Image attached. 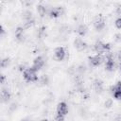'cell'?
Segmentation results:
<instances>
[{"label":"cell","mask_w":121,"mask_h":121,"mask_svg":"<svg viewBox=\"0 0 121 121\" xmlns=\"http://www.w3.org/2000/svg\"><path fill=\"white\" fill-rule=\"evenodd\" d=\"M23 76L24 78L27 81V82H35L38 80V76H37V72L35 70H33L31 67L26 68L24 72H23Z\"/></svg>","instance_id":"cell-1"},{"label":"cell","mask_w":121,"mask_h":121,"mask_svg":"<svg viewBox=\"0 0 121 121\" xmlns=\"http://www.w3.org/2000/svg\"><path fill=\"white\" fill-rule=\"evenodd\" d=\"M74 46H75L76 49H77L78 51H79V52L84 51V50L88 47L87 43H86L81 38H76V39L74 40Z\"/></svg>","instance_id":"cell-2"},{"label":"cell","mask_w":121,"mask_h":121,"mask_svg":"<svg viewBox=\"0 0 121 121\" xmlns=\"http://www.w3.org/2000/svg\"><path fill=\"white\" fill-rule=\"evenodd\" d=\"M43 65H44V59H43L42 56H38V57H36V58L34 59L33 64H32L31 68L37 72V71L40 70Z\"/></svg>","instance_id":"cell-3"},{"label":"cell","mask_w":121,"mask_h":121,"mask_svg":"<svg viewBox=\"0 0 121 121\" xmlns=\"http://www.w3.org/2000/svg\"><path fill=\"white\" fill-rule=\"evenodd\" d=\"M103 61H104V57L102 55H95L93 57H89V62L94 67L100 65Z\"/></svg>","instance_id":"cell-4"},{"label":"cell","mask_w":121,"mask_h":121,"mask_svg":"<svg viewBox=\"0 0 121 121\" xmlns=\"http://www.w3.org/2000/svg\"><path fill=\"white\" fill-rule=\"evenodd\" d=\"M94 26H95V28L97 31H100V30H102L104 28V26H105V21H104V19H103V17L101 15L96 16V18L94 21Z\"/></svg>","instance_id":"cell-5"},{"label":"cell","mask_w":121,"mask_h":121,"mask_svg":"<svg viewBox=\"0 0 121 121\" xmlns=\"http://www.w3.org/2000/svg\"><path fill=\"white\" fill-rule=\"evenodd\" d=\"M65 49L62 46H58L54 50V57L57 60H62L65 57Z\"/></svg>","instance_id":"cell-6"},{"label":"cell","mask_w":121,"mask_h":121,"mask_svg":"<svg viewBox=\"0 0 121 121\" xmlns=\"http://www.w3.org/2000/svg\"><path fill=\"white\" fill-rule=\"evenodd\" d=\"M68 112V107H67V104L63 101L60 102L57 106V113H60V114H62V115H66Z\"/></svg>","instance_id":"cell-7"},{"label":"cell","mask_w":121,"mask_h":121,"mask_svg":"<svg viewBox=\"0 0 121 121\" xmlns=\"http://www.w3.org/2000/svg\"><path fill=\"white\" fill-rule=\"evenodd\" d=\"M94 50L97 53V55H102V54L106 53V51L104 49V43L101 41L95 42V43L94 44Z\"/></svg>","instance_id":"cell-8"},{"label":"cell","mask_w":121,"mask_h":121,"mask_svg":"<svg viewBox=\"0 0 121 121\" xmlns=\"http://www.w3.org/2000/svg\"><path fill=\"white\" fill-rule=\"evenodd\" d=\"M48 13H49L50 17H52V18H57V17H59V16L62 13V8H61V7L53 8V9H51L49 10Z\"/></svg>","instance_id":"cell-9"},{"label":"cell","mask_w":121,"mask_h":121,"mask_svg":"<svg viewBox=\"0 0 121 121\" xmlns=\"http://www.w3.org/2000/svg\"><path fill=\"white\" fill-rule=\"evenodd\" d=\"M9 98H10V94H9V90L3 87L2 90H1V100H2V102H8L9 100Z\"/></svg>","instance_id":"cell-10"},{"label":"cell","mask_w":121,"mask_h":121,"mask_svg":"<svg viewBox=\"0 0 121 121\" xmlns=\"http://www.w3.org/2000/svg\"><path fill=\"white\" fill-rule=\"evenodd\" d=\"M93 86H94V88H95V90L96 92H99V93H100V92L103 90V82H102V80L99 79V78H95V79L94 80Z\"/></svg>","instance_id":"cell-11"},{"label":"cell","mask_w":121,"mask_h":121,"mask_svg":"<svg viewBox=\"0 0 121 121\" xmlns=\"http://www.w3.org/2000/svg\"><path fill=\"white\" fill-rule=\"evenodd\" d=\"M88 31V28L85 25H79L77 28V33L79 35V36H85L86 33Z\"/></svg>","instance_id":"cell-12"},{"label":"cell","mask_w":121,"mask_h":121,"mask_svg":"<svg viewBox=\"0 0 121 121\" xmlns=\"http://www.w3.org/2000/svg\"><path fill=\"white\" fill-rule=\"evenodd\" d=\"M37 12L39 13V15H40L41 17H43V16L46 14L47 10H46V8H45L44 6H43V5H38V6H37Z\"/></svg>","instance_id":"cell-13"},{"label":"cell","mask_w":121,"mask_h":121,"mask_svg":"<svg viewBox=\"0 0 121 121\" xmlns=\"http://www.w3.org/2000/svg\"><path fill=\"white\" fill-rule=\"evenodd\" d=\"M23 18H24V20H26V21L32 20V13H31V11H29V10L24 11V12H23Z\"/></svg>","instance_id":"cell-14"},{"label":"cell","mask_w":121,"mask_h":121,"mask_svg":"<svg viewBox=\"0 0 121 121\" xmlns=\"http://www.w3.org/2000/svg\"><path fill=\"white\" fill-rule=\"evenodd\" d=\"M39 81H40V83H42L43 85H46V84H48V82H49V78H48V77H47L46 75H43V76L39 78Z\"/></svg>","instance_id":"cell-15"},{"label":"cell","mask_w":121,"mask_h":121,"mask_svg":"<svg viewBox=\"0 0 121 121\" xmlns=\"http://www.w3.org/2000/svg\"><path fill=\"white\" fill-rule=\"evenodd\" d=\"M33 25H34V20L32 19V20H29V21H26V22L24 23L23 27H24L25 29H27V28H30Z\"/></svg>","instance_id":"cell-16"},{"label":"cell","mask_w":121,"mask_h":121,"mask_svg":"<svg viewBox=\"0 0 121 121\" xmlns=\"http://www.w3.org/2000/svg\"><path fill=\"white\" fill-rule=\"evenodd\" d=\"M9 62H10V60H9V58H5V59H3V60H1V67H2V68H6V67H8V65L9 64Z\"/></svg>","instance_id":"cell-17"},{"label":"cell","mask_w":121,"mask_h":121,"mask_svg":"<svg viewBox=\"0 0 121 121\" xmlns=\"http://www.w3.org/2000/svg\"><path fill=\"white\" fill-rule=\"evenodd\" d=\"M117 90V91H121V81H118L114 86H112L111 88V91H112V94H113V92Z\"/></svg>","instance_id":"cell-18"},{"label":"cell","mask_w":121,"mask_h":121,"mask_svg":"<svg viewBox=\"0 0 121 121\" xmlns=\"http://www.w3.org/2000/svg\"><path fill=\"white\" fill-rule=\"evenodd\" d=\"M112 98H108V99H106L105 100V102H104V106L106 107V108H111L112 106Z\"/></svg>","instance_id":"cell-19"},{"label":"cell","mask_w":121,"mask_h":121,"mask_svg":"<svg viewBox=\"0 0 121 121\" xmlns=\"http://www.w3.org/2000/svg\"><path fill=\"white\" fill-rule=\"evenodd\" d=\"M68 29H69V27H68L67 26L63 25V26H60V33H62V34H66V33H68V31H69Z\"/></svg>","instance_id":"cell-20"},{"label":"cell","mask_w":121,"mask_h":121,"mask_svg":"<svg viewBox=\"0 0 121 121\" xmlns=\"http://www.w3.org/2000/svg\"><path fill=\"white\" fill-rule=\"evenodd\" d=\"M113 59H114V61L115 60H120L121 61V51H118L116 53L113 54Z\"/></svg>","instance_id":"cell-21"},{"label":"cell","mask_w":121,"mask_h":121,"mask_svg":"<svg viewBox=\"0 0 121 121\" xmlns=\"http://www.w3.org/2000/svg\"><path fill=\"white\" fill-rule=\"evenodd\" d=\"M112 95H113V97L116 98V99H121V91H117V90H115V91L113 92Z\"/></svg>","instance_id":"cell-22"},{"label":"cell","mask_w":121,"mask_h":121,"mask_svg":"<svg viewBox=\"0 0 121 121\" xmlns=\"http://www.w3.org/2000/svg\"><path fill=\"white\" fill-rule=\"evenodd\" d=\"M55 120L56 121H64V115L60 114V113H57L55 115Z\"/></svg>","instance_id":"cell-23"},{"label":"cell","mask_w":121,"mask_h":121,"mask_svg":"<svg viewBox=\"0 0 121 121\" xmlns=\"http://www.w3.org/2000/svg\"><path fill=\"white\" fill-rule=\"evenodd\" d=\"M114 25H115V26H116L118 29H121V17H118V18L115 20Z\"/></svg>","instance_id":"cell-24"},{"label":"cell","mask_w":121,"mask_h":121,"mask_svg":"<svg viewBox=\"0 0 121 121\" xmlns=\"http://www.w3.org/2000/svg\"><path fill=\"white\" fill-rule=\"evenodd\" d=\"M114 41L117 42V43H120V42H121V33L115 34V36H114Z\"/></svg>","instance_id":"cell-25"},{"label":"cell","mask_w":121,"mask_h":121,"mask_svg":"<svg viewBox=\"0 0 121 121\" xmlns=\"http://www.w3.org/2000/svg\"><path fill=\"white\" fill-rule=\"evenodd\" d=\"M77 70H78V73L82 74V73H84V72H85V70H86V69H85V66L80 65V66H78V69H77Z\"/></svg>","instance_id":"cell-26"},{"label":"cell","mask_w":121,"mask_h":121,"mask_svg":"<svg viewBox=\"0 0 121 121\" xmlns=\"http://www.w3.org/2000/svg\"><path fill=\"white\" fill-rule=\"evenodd\" d=\"M16 108H17L16 103H12V104L9 106V110H10V111H12V112H13V111H15V110H16Z\"/></svg>","instance_id":"cell-27"},{"label":"cell","mask_w":121,"mask_h":121,"mask_svg":"<svg viewBox=\"0 0 121 121\" xmlns=\"http://www.w3.org/2000/svg\"><path fill=\"white\" fill-rule=\"evenodd\" d=\"M116 12H117L119 15H121V5L116 9Z\"/></svg>","instance_id":"cell-28"},{"label":"cell","mask_w":121,"mask_h":121,"mask_svg":"<svg viewBox=\"0 0 121 121\" xmlns=\"http://www.w3.org/2000/svg\"><path fill=\"white\" fill-rule=\"evenodd\" d=\"M4 81H5V76L2 75L1 76V83H4Z\"/></svg>","instance_id":"cell-29"},{"label":"cell","mask_w":121,"mask_h":121,"mask_svg":"<svg viewBox=\"0 0 121 121\" xmlns=\"http://www.w3.org/2000/svg\"><path fill=\"white\" fill-rule=\"evenodd\" d=\"M5 34V30H4V28H3V26H1V35L3 36Z\"/></svg>","instance_id":"cell-30"},{"label":"cell","mask_w":121,"mask_h":121,"mask_svg":"<svg viewBox=\"0 0 121 121\" xmlns=\"http://www.w3.org/2000/svg\"><path fill=\"white\" fill-rule=\"evenodd\" d=\"M21 121H31V120H29V119H22Z\"/></svg>","instance_id":"cell-31"},{"label":"cell","mask_w":121,"mask_h":121,"mask_svg":"<svg viewBox=\"0 0 121 121\" xmlns=\"http://www.w3.org/2000/svg\"><path fill=\"white\" fill-rule=\"evenodd\" d=\"M40 121H48L47 119H42V120H40Z\"/></svg>","instance_id":"cell-32"},{"label":"cell","mask_w":121,"mask_h":121,"mask_svg":"<svg viewBox=\"0 0 121 121\" xmlns=\"http://www.w3.org/2000/svg\"><path fill=\"white\" fill-rule=\"evenodd\" d=\"M120 66H121V64H120Z\"/></svg>","instance_id":"cell-33"}]
</instances>
